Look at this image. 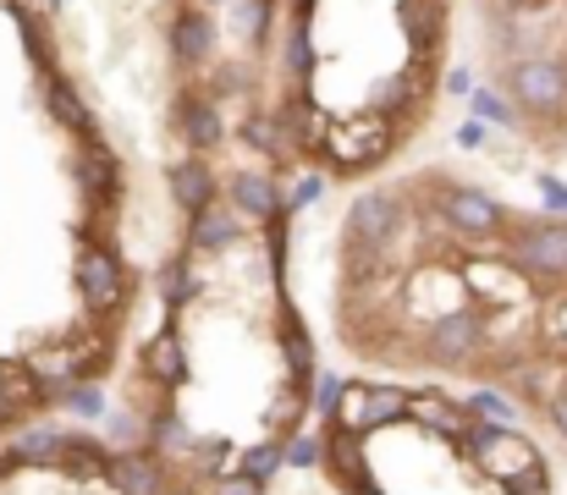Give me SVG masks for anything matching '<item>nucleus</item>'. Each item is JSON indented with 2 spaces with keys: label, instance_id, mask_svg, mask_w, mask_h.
<instances>
[{
  "label": "nucleus",
  "instance_id": "34",
  "mask_svg": "<svg viewBox=\"0 0 567 495\" xmlns=\"http://www.w3.org/2000/svg\"><path fill=\"white\" fill-rule=\"evenodd\" d=\"M209 495H265V485H259L254 474H243V468H237V474H220Z\"/></svg>",
  "mask_w": 567,
  "mask_h": 495
},
{
  "label": "nucleus",
  "instance_id": "35",
  "mask_svg": "<svg viewBox=\"0 0 567 495\" xmlns=\"http://www.w3.org/2000/svg\"><path fill=\"white\" fill-rule=\"evenodd\" d=\"M320 193H326V176H303V182L292 187V198H287V209L298 215V209H309V204H315Z\"/></svg>",
  "mask_w": 567,
  "mask_h": 495
},
{
  "label": "nucleus",
  "instance_id": "25",
  "mask_svg": "<svg viewBox=\"0 0 567 495\" xmlns=\"http://www.w3.org/2000/svg\"><path fill=\"white\" fill-rule=\"evenodd\" d=\"M281 50H287V78H292L298 89H309V78H315V66H320V50H315V33H309V22H287V33H281Z\"/></svg>",
  "mask_w": 567,
  "mask_h": 495
},
{
  "label": "nucleus",
  "instance_id": "24",
  "mask_svg": "<svg viewBox=\"0 0 567 495\" xmlns=\"http://www.w3.org/2000/svg\"><path fill=\"white\" fill-rule=\"evenodd\" d=\"M243 138H248L259 155H270V165H287L298 155V144H292V133L281 127V116H248V122H243Z\"/></svg>",
  "mask_w": 567,
  "mask_h": 495
},
{
  "label": "nucleus",
  "instance_id": "33",
  "mask_svg": "<svg viewBox=\"0 0 567 495\" xmlns=\"http://www.w3.org/2000/svg\"><path fill=\"white\" fill-rule=\"evenodd\" d=\"M468 413H474V419H496V424H507V419H513V402H507L502 391H474V396H468Z\"/></svg>",
  "mask_w": 567,
  "mask_h": 495
},
{
  "label": "nucleus",
  "instance_id": "1",
  "mask_svg": "<svg viewBox=\"0 0 567 495\" xmlns=\"http://www.w3.org/2000/svg\"><path fill=\"white\" fill-rule=\"evenodd\" d=\"M408 231V204L396 187H370L353 198L348 209V226H342V243H348V265L353 270H375L391 259V248L402 243Z\"/></svg>",
  "mask_w": 567,
  "mask_h": 495
},
{
  "label": "nucleus",
  "instance_id": "39",
  "mask_svg": "<svg viewBox=\"0 0 567 495\" xmlns=\"http://www.w3.org/2000/svg\"><path fill=\"white\" fill-rule=\"evenodd\" d=\"M496 6H502L507 17H535V11H546L551 0H496Z\"/></svg>",
  "mask_w": 567,
  "mask_h": 495
},
{
  "label": "nucleus",
  "instance_id": "7",
  "mask_svg": "<svg viewBox=\"0 0 567 495\" xmlns=\"http://www.w3.org/2000/svg\"><path fill=\"white\" fill-rule=\"evenodd\" d=\"M72 281H78V298L94 309V314H116L127 303V276L116 265V254L105 243H89L72 265Z\"/></svg>",
  "mask_w": 567,
  "mask_h": 495
},
{
  "label": "nucleus",
  "instance_id": "6",
  "mask_svg": "<svg viewBox=\"0 0 567 495\" xmlns=\"http://www.w3.org/2000/svg\"><path fill=\"white\" fill-rule=\"evenodd\" d=\"M435 215H441L457 237H468V243H491V237L507 231V209H502L485 187H463V182H441V187H435Z\"/></svg>",
  "mask_w": 567,
  "mask_h": 495
},
{
  "label": "nucleus",
  "instance_id": "19",
  "mask_svg": "<svg viewBox=\"0 0 567 495\" xmlns=\"http://www.w3.org/2000/svg\"><path fill=\"white\" fill-rule=\"evenodd\" d=\"M6 11H11V22H17V39H22L33 72H39V78L61 72V66H55V39H50V28H44V11H33L28 0H6Z\"/></svg>",
  "mask_w": 567,
  "mask_h": 495
},
{
  "label": "nucleus",
  "instance_id": "31",
  "mask_svg": "<svg viewBox=\"0 0 567 495\" xmlns=\"http://www.w3.org/2000/svg\"><path fill=\"white\" fill-rule=\"evenodd\" d=\"M287 220H292V209L281 204L270 220H265V254H270V270H276V281L287 276Z\"/></svg>",
  "mask_w": 567,
  "mask_h": 495
},
{
  "label": "nucleus",
  "instance_id": "30",
  "mask_svg": "<svg viewBox=\"0 0 567 495\" xmlns=\"http://www.w3.org/2000/svg\"><path fill=\"white\" fill-rule=\"evenodd\" d=\"M287 468H326V430L320 435L292 430L287 435Z\"/></svg>",
  "mask_w": 567,
  "mask_h": 495
},
{
  "label": "nucleus",
  "instance_id": "36",
  "mask_svg": "<svg viewBox=\"0 0 567 495\" xmlns=\"http://www.w3.org/2000/svg\"><path fill=\"white\" fill-rule=\"evenodd\" d=\"M446 94H474V72L468 66H452L446 72Z\"/></svg>",
  "mask_w": 567,
  "mask_h": 495
},
{
  "label": "nucleus",
  "instance_id": "21",
  "mask_svg": "<svg viewBox=\"0 0 567 495\" xmlns=\"http://www.w3.org/2000/svg\"><path fill=\"white\" fill-rule=\"evenodd\" d=\"M78 182H83V193L105 209V204H116V193H122V165L116 155L94 138V144H83V155H78Z\"/></svg>",
  "mask_w": 567,
  "mask_h": 495
},
{
  "label": "nucleus",
  "instance_id": "20",
  "mask_svg": "<svg viewBox=\"0 0 567 495\" xmlns=\"http://www.w3.org/2000/svg\"><path fill=\"white\" fill-rule=\"evenodd\" d=\"M111 457H116V452H105L94 435L66 430V435H61V452H55V474H72V479H105V474H111Z\"/></svg>",
  "mask_w": 567,
  "mask_h": 495
},
{
  "label": "nucleus",
  "instance_id": "29",
  "mask_svg": "<svg viewBox=\"0 0 567 495\" xmlns=\"http://www.w3.org/2000/svg\"><path fill=\"white\" fill-rule=\"evenodd\" d=\"M50 402L72 408L78 419H100V413H105V391H100V385H89V380H66V385H55V396H50Z\"/></svg>",
  "mask_w": 567,
  "mask_h": 495
},
{
  "label": "nucleus",
  "instance_id": "4",
  "mask_svg": "<svg viewBox=\"0 0 567 495\" xmlns=\"http://www.w3.org/2000/svg\"><path fill=\"white\" fill-rule=\"evenodd\" d=\"M391 144H396V122L385 111L348 116V122H337L326 133V155H331L337 171H370V165H380L391 155Z\"/></svg>",
  "mask_w": 567,
  "mask_h": 495
},
{
  "label": "nucleus",
  "instance_id": "14",
  "mask_svg": "<svg viewBox=\"0 0 567 495\" xmlns=\"http://www.w3.org/2000/svg\"><path fill=\"white\" fill-rule=\"evenodd\" d=\"M276 116H281V127L292 133L298 155H315V149H326V133H331V122H326V111L315 105V94H309V89H292V94L276 105Z\"/></svg>",
  "mask_w": 567,
  "mask_h": 495
},
{
  "label": "nucleus",
  "instance_id": "37",
  "mask_svg": "<svg viewBox=\"0 0 567 495\" xmlns=\"http://www.w3.org/2000/svg\"><path fill=\"white\" fill-rule=\"evenodd\" d=\"M457 144H463V149H480V144H485V122H480V116L463 122V127H457Z\"/></svg>",
  "mask_w": 567,
  "mask_h": 495
},
{
  "label": "nucleus",
  "instance_id": "13",
  "mask_svg": "<svg viewBox=\"0 0 567 495\" xmlns=\"http://www.w3.org/2000/svg\"><path fill=\"white\" fill-rule=\"evenodd\" d=\"M166 187H172V204H177L183 215H198V209H209V204H215L220 176L209 171L204 155H183V161L166 171Z\"/></svg>",
  "mask_w": 567,
  "mask_h": 495
},
{
  "label": "nucleus",
  "instance_id": "2",
  "mask_svg": "<svg viewBox=\"0 0 567 495\" xmlns=\"http://www.w3.org/2000/svg\"><path fill=\"white\" fill-rule=\"evenodd\" d=\"M507 94L524 116L535 122H563L567 116V66L551 55H518L507 61Z\"/></svg>",
  "mask_w": 567,
  "mask_h": 495
},
{
  "label": "nucleus",
  "instance_id": "17",
  "mask_svg": "<svg viewBox=\"0 0 567 495\" xmlns=\"http://www.w3.org/2000/svg\"><path fill=\"white\" fill-rule=\"evenodd\" d=\"M138 369H144V380H150V385H161V391H177V385L188 380V347H183L177 326H166L150 347H144Z\"/></svg>",
  "mask_w": 567,
  "mask_h": 495
},
{
  "label": "nucleus",
  "instance_id": "5",
  "mask_svg": "<svg viewBox=\"0 0 567 495\" xmlns=\"http://www.w3.org/2000/svg\"><path fill=\"white\" fill-rule=\"evenodd\" d=\"M507 265L529 281H567V220H529L507 237Z\"/></svg>",
  "mask_w": 567,
  "mask_h": 495
},
{
  "label": "nucleus",
  "instance_id": "40",
  "mask_svg": "<svg viewBox=\"0 0 567 495\" xmlns=\"http://www.w3.org/2000/svg\"><path fill=\"white\" fill-rule=\"evenodd\" d=\"M17 419H22V413H17V402H11L6 380H0V430H6V424H17Z\"/></svg>",
  "mask_w": 567,
  "mask_h": 495
},
{
  "label": "nucleus",
  "instance_id": "18",
  "mask_svg": "<svg viewBox=\"0 0 567 495\" xmlns=\"http://www.w3.org/2000/svg\"><path fill=\"white\" fill-rule=\"evenodd\" d=\"M237 237H243V215H237L231 204H209V209L188 215V248L193 254H226Z\"/></svg>",
  "mask_w": 567,
  "mask_h": 495
},
{
  "label": "nucleus",
  "instance_id": "10",
  "mask_svg": "<svg viewBox=\"0 0 567 495\" xmlns=\"http://www.w3.org/2000/svg\"><path fill=\"white\" fill-rule=\"evenodd\" d=\"M396 28L413 50V61H435L446 39V0H396Z\"/></svg>",
  "mask_w": 567,
  "mask_h": 495
},
{
  "label": "nucleus",
  "instance_id": "16",
  "mask_svg": "<svg viewBox=\"0 0 567 495\" xmlns=\"http://www.w3.org/2000/svg\"><path fill=\"white\" fill-rule=\"evenodd\" d=\"M276 326H281V358H287V380H292V385H309V380L320 374V363H315V341H309V326L298 320V309L287 303V292H281V303H276Z\"/></svg>",
  "mask_w": 567,
  "mask_h": 495
},
{
  "label": "nucleus",
  "instance_id": "38",
  "mask_svg": "<svg viewBox=\"0 0 567 495\" xmlns=\"http://www.w3.org/2000/svg\"><path fill=\"white\" fill-rule=\"evenodd\" d=\"M546 413H551V424H557V435H563V441H567V385H563V391H557V396H551V402H546Z\"/></svg>",
  "mask_w": 567,
  "mask_h": 495
},
{
  "label": "nucleus",
  "instance_id": "9",
  "mask_svg": "<svg viewBox=\"0 0 567 495\" xmlns=\"http://www.w3.org/2000/svg\"><path fill=\"white\" fill-rule=\"evenodd\" d=\"M215 11H204V6H177L172 11V22H166V50H172V61L183 66V72H204L209 61H215Z\"/></svg>",
  "mask_w": 567,
  "mask_h": 495
},
{
  "label": "nucleus",
  "instance_id": "12",
  "mask_svg": "<svg viewBox=\"0 0 567 495\" xmlns=\"http://www.w3.org/2000/svg\"><path fill=\"white\" fill-rule=\"evenodd\" d=\"M105 479H111L122 495H166V491H172L166 457H161L155 446H144V452H116Z\"/></svg>",
  "mask_w": 567,
  "mask_h": 495
},
{
  "label": "nucleus",
  "instance_id": "3",
  "mask_svg": "<svg viewBox=\"0 0 567 495\" xmlns=\"http://www.w3.org/2000/svg\"><path fill=\"white\" fill-rule=\"evenodd\" d=\"M485 347H491V314H485L480 303L446 309L435 326L424 330V358H430L435 369H468Z\"/></svg>",
  "mask_w": 567,
  "mask_h": 495
},
{
  "label": "nucleus",
  "instance_id": "11",
  "mask_svg": "<svg viewBox=\"0 0 567 495\" xmlns=\"http://www.w3.org/2000/svg\"><path fill=\"white\" fill-rule=\"evenodd\" d=\"M39 94H44V111H50V122H61V133H72L78 144H94V138H100V122H94L89 100L72 89V78H66V72H50Z\"/></svg>",
  "mask_w": 567,
  "mask_h": 495
},
{
  "label": "nucleus",
  "instance_id": "26",
  "mask_svg": "<svg viewBox=\"0 0 567 495\" xmlns=\"http://www.w3.org/2000/svg\"><path fill=\"white\" fill-rule=\"evenodd\" d=\"M281 468H287V435H270V441H259V446L243 452V474H254L259 485L276 479Z\"/></svg>",
  "mask_w": 567,
  "mask_h": 495
},
{
  "label": "nucleus",
  "instance_id": "8",
  "mask_svg": "<svg viewBox=\"0 0 567 495\" xmlns=\"http://www.w3.org/2000/svg\"><path fill=\"white\" fill-rule=\"evenodd\" d=\"M172 127H177V138L188 144L193 155H209V149L226 144V111H220V100H215L209 89H183V94H177Z\"/></svg>",
  "mask_w": 567,
  "mask_h": 495
},
{
  "label": "nucleus",
  "instance_id": "41",
  "mask_svg": "<svg viewBox=\"0 0 567 495\" xmlns=\"http://www.w3.org/2000/svg\"><path fill=\"white\" fill-rule=\"evenodd\" d=\"M188 6H204V11H215V6H237V0H188Z\"/></svg>",
  "mask_w": 567,
  "mask_h": 495
},
{
  "label": "nucleus",
  "instance_id": "23",
  "mask_svg": "<svg viewBox=\"0 0 567 495\" xmlns=\"http://www.w3.org/2000/svg\"><path fill=\"white\" fill-rule=\"evenodd\" d=\"M276 11H281V0H237V6H231V17H237V33L248 39V50H254V55H265V50H270Z\"/></svg>",
  "mask_w": 567,
  "mask_h": 495
},
{
  "label": "nucleus",
  "instance_id": "27",
  "mask_svg": "<svg viewBox=\"0 0 567 495\" xmlns=\"http://www.w3.org/2000/svg\"><path fill=\"white\" fill-rule=\"evenodd\" d=\"M161 298H166V309H172V314L193 298V248L188 254H177V259L161 270Z\"/></svg>",
  "mask_w": 567,
  "mask_h": 495
},
{
  "label": "nucleus",
  "instance_id": "22",
  "mask_svg": "<svg viewBox=\"0 0 567 495\" xmlns=\"http://www.w3.org/2000/svg\"><path fill=\"white\" fill-rule=\"evenodd\" d=\"M413 408V391L402 385H364V413H359V435H375V430H391L402 424Z\"/></svg>",
  "mask_w": 567,
  "mask_h": 495
},
{
  "label": "nucleus",
  "instance_id": "32",
  "mask_svg": "<svg viewBox=\"0 0 567 495\" xmlns=\"http://www.w3.org/2000/svg\"><path fill=\"white\" fill-rule=\"evenodd\" d=\"M342 385L348 380H337V374H315V391H309V402H315V413L331 424L337 419V402H342Z\"/></svg>",
  "mask_w": 567,
  "mask_h": 495
},
{
  "label": "nucleus",
  "instance_id": "15",
  "mask_svg": "<svg viewBox=\"0 0 567 495\" xmlns=\"http://www.w3.org/2000/svg\"><path fill=\"white\" fill-rule=\"evenodd\" d=\"M226 204L237 215H248V220H270L287 198H281V187H276L270 171H231L226 176Z\"/></svg>",
  "mask_w": 567,
  "mask_h": 495
},
{
  "label": "nucleus",
  "instance_id": "42",
  "mask_svg": "<svg viewBox=\"0 0 567 495\" xmlns=\"http://www.w3.org/2000/svg\"><path fill=\"white\" fill-rule=\"evenodd\" d=\"M166 495H198V491H166Z\"/></svg>",
  "mask_w": 567,
  "mask_h": 495
},
{
  "label": "nucleus",
  "instance_id": "28",
  "mask_svg": "<svg viewBox=\"0 0 567 495\" xmlns=\"http://www.w3.org/2000/svg\"><path fill=\"white\" fill-rule=\"evenodd\" d=\"M468 105H474V116H480L485 127H513V122L524 116V111L513 105V94H496V89H474Z\"/></svg>",
  "mask_w": 567,
  "mask_h": 495
}]
</instances>
